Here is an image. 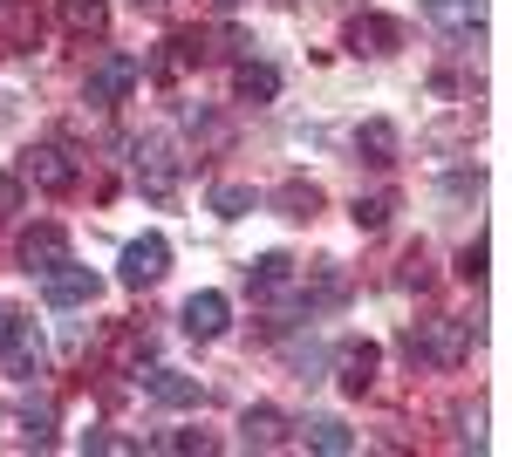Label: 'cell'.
<instances>
[{
    "label": "cell",
    "instance_id": "6da1fadb",
    "mask_svg": "<svg viewBox=\"0 0 512 457\" xmlns=\"http://www.w3.org/2000/svg\"><path fill=\"white\" fill-rule=\"evenodd\" d=\"M144 82V62L137 55H103L89 76H82V103H96V110H110V103H123L130 89Z\"/></svg>",
    "mask_w": 512,
    "mask_h": 457
},
{
    "label": "cell",
    "instance_id": "7a4b0ae2",
    "mask_svg": "<svg viewBox=\"0 0 512 457\" xmlns=\"http://www.w3.org/2000/svg\"><path fill=\"white\" fill-rule=\"evenodd\" d=\"M41 328L28 321V314H7V328H0V362H7V376H21V382H35L41 376Z\"/></svg>",
    "mask_w": 512,
    "mask_h": 457
},
{
    "label": "cell",
    "instance_id": "3957f363",
    "mask_svg": "<svg viewBox=\"0 0 512 457\" xmlns=\"http://www.w3.org/2000/svg\"><path fill=\"white\" fill-rule=\"evenodd\" d=\"M164 273H171V246H164V232H144V239L123 246V267H117L123 287H158Z\"/></svg>",
    "mask_w": 512,
    "mask_h": 457
},
{
    "label": "cell",
    "instance_id": "277c9868",
    "mask_svg": "<svg viewBox=\"0 0 512 457\" xmlns=\"http://www.w3.org/2000/svg\"><path fill=\"white\" fill-rule=\"evenodd\" d=\"M96 294H103V280L89 267H69V260H62L55 273H41V301L48 307H89Z\"/></svg>",
    "mask_w": 512,
    "mask_h": 457
},
{
    "label": "cell",
    "instance_id": "5b68a950",
    "mask_svg": "<svg viewBox=\"0 0 512 457\" xmlns=\"http://www.w3.org/2000/svg\"><path fill=\"white\" fill-rule=\"evenodd\" d=\"M178 321H185V335H192V342H219V335H226V321H233V301H226V294H192Z\"/></svg>",
    "mask_w": 512,
    "mask_h": 457
},
{
    "label": "cell",
    "instance_id": "8992f818",
    "mask_svg": "<svg viewBox=\"0 0 512 457\" xmlns=\"http://www.w3.org/2000/svg\"><path fill=\"white\" fill-rule=\"evenodd\" d=\"M69 260V232L62 226H28L21 232V267L28 273H55Z\"/></svg>",
    "mask_w": 512,
    "mask_h": 457
},
{
    "label": "cell",
    "instance_id": "52a82bcc",
    "mask_svg": "<svg viewBox=\"0 0 512 457\" xmlns=\"http://www.w3.org/2000/svg\"><path fill=\"white\" fill-rule=\"evenodd\" d=\"M376 369H383V348L376 342H342V355H335V382H342L349 396H362V389L376 382Z\"/></svg>",
    "mask_w": 512,
    "mask_h": 457
},
{
    "label": "cell",
    "instance_id": "ba28073f",
    "mask_svg": "<svg viewBox=\"0 0 512 457\" xmlns=\"http://www.w3.org/2000/svg\"><path fill=\"white\" fill-rule=\"evenodd\" d=\"M21 178H35L41 191H69V185H76V164H69V151L41 144V151H28V157H21Z\"/></svg>",
    "mask_w": 512,
    "mask_h": 457
},
{
    "label": "cell",
    "instance_id": "9c48e42d",
    "mask_svg": "<svg viewBox=\"0 0 512 457\" xmlns=\"http://www.w3.org/2000/svg\"><path fill=\"white\" fill-rule=\"evenodd\" d=\"M144 389H151V403H164V410H198V403H205L198 376H178V369H151Z\"/></svg>",
    "mask_w": 512,
    "mask_h": 457
},
{
    "label": "cell",
    "instance_id": "30bf717a",
    "mask_svg": "<svg viewBox=\"0 0 512 457\" xmlns=\"http://www.w3.org/2000/svg\"><path fill=\"white\" fill-rule=\"evenodd\" d=\"M396 41H403V28H396L390 14H362V21H349V48L355 55H390Z\"/></svg>",
    "mask_w": 512,
    "mask_h": 457
},
{
    "label": "cell",
    "instance_id": "8fae6325",
    "mask_svg": "<svg viewBox=\"0 0 512 457\" xmlns=\"http://www.w3.org/2000/svg\"><path fill=\"white\" fill-rule=\"evenodd\" d=\"M137 178L151 185V198H164V191L178 185V157H171V144H158V137L137 144Z\"/></svg>",
    "mask_w": 512,
    "mask_h": 457
},
{
    "label": "cell",
    "instance_id": "7c38bea8",
    "mask_svg": "<svg viewBox=\"0 0 512 457\" xmlns=\"http://www.w3.org/2000/svg\"><path fill=\"white\" fill-rule=\"evenodd\" d=\"M301 444L321 451V457H349L355 451V430L342 417H315V423H301Z\"/></svg>",
    "mask_w": 512,
    "mask_h": 457
},
{
    "label": "cell",
    "instance_id": "4fadbf2b",
    "mask_svg": "<svg viewBox=\"0 0 512 457\" xmlns=\"http://www.w3.org/2000/svg\"><path fill=\"white\" fill-rule=\"evenodd\" d=\"M233 89H239V103H274L280 96V69L274 62H239Z\"/></svg>",
    "mask_w": 512,
    "mask_h": 457
},
{
    "label": "cell",
    "instance_id": "5bb4252c",
    "mask_svg": "<svg viewBox=\"0 0 512 457\" xmlns=\"http://www.w3.org/2000/svg\"><path fill=\"white\" fill-rule=\"evenodd\" d=\"M62 28L82 35V41H96L110 28V0H62Z\"/></svg>",
    "mask_w": 512,
    "mask_h": 457
},
{
    "label": "cell",
    "instance_id": "9a60e30c",
    "mask_svg": "<svg viewBox=\"0 0 512 457\" xmlns=\"http://www.w3.org/2000/svg\"><path fill=\"white\" fill-rule=\"evenodd\" d=\"M424 14H431L437 28H451V35H478L485 0H424Z\"/></svg>",
    "mask_w": 512,
    "mask_h": 457
},
{
    "label": "cell",
    "instance_id": "2e32d148",
    "mask_svg": "<svg viewBox=\"0 0 512 457\" xmlns=\"http://www.w3.org/2000/svg\"><path fill=\"white\" fill-rule=\"evenodd\" d=\"M239 437H246V444H253V451H274L280 437H287V417H280V410H267V403H260V410H246V417H239Z\"/></svg>",
    "mask_w": 512,
    "mask_h": 457
},
{
    "label": "cell",
    "instance_id": "e0dca14e",
    "mask_svg": "<svg viewBox=\"0 0 512 457\" xmlns=\"http://www.w3.org/2000/svg\"><path fill=\"white\" fill-rule=\"evenodd\" d=\"M355 151L369 157V164H396V123H383V116L362 123V130H355Z\"/></svg>",
    "mask_w": 512,
    "mask_h": 457
},
{
    "label": "cell",
    "instance_id": "ac0fdd59",
    "mask_svg": "<svg viewBox=\"0 0 512 457\" xmlns=\"http://www.w3.org/2000/svg\"><path fill=\"white\" fill-rule=\"evenodd\" d=\"M185 62H198V35H171V41H164V55L151 62V76H158V82H171L178 69H185Z\"/></svg>",
    "mask_w": 512,
    "mask_h": 457
},
{
    "label": "cell",
    "instance_id": "d6986e66",
    "mask_svg": "<svg viewBox=\"0 0 512 457\" xmlns=\"http://www.w3.org/2000/svg\"><path fill=\"white\" fill-rule=\"evenodd\" d=\"M21 430H28L35 451H48V444H55V403H28V410H21Z\"/></svg>",
    "mask_w": 512,
    "mask_h": 457
},
{
    "label": "cell",
    "instance_id": "ffe728a7",
    "mask_svg": "<svg viewBox=\"0 0 512 457\" xmlns=\"http://www.w3.org/2000/svg\"><path fill=\"white\" fill-rule=\"evenodd\" d=\"M253 287H260V294H274V287H287V273H294V260H287V253H267V260H253Z\"/></svg>",
    "mask_w": 512,
    "mask_h": 457
},
{
    "label": "cell",
    "instance_id": "44dd1931",
    "mask_svg": "<svg viewBox=\"0 0 512 457\" xmlns=\"http://www.w3.org/2000/svg\"><path fill=\"white\" fill-rule=\"evenodd\" d=\"M390 212H396L390 191H376V198H355V226H362V232H383V226H390Z\"/></svg>",
    "mask_w": 512,
    "mask_h": 457
},
{
    "label": "cell",
    "instance_id": "7402d4cb",
    "mask_svg": "<svg viewBox=\"0 0 512 457\" xmlns=\"http://www.w3.org/2000/svg\"><path fill=\"white\" fill-rule=\"evenodd\" d=\"M212 212H219V219H246V212H253V191L246 185H219L212 191Z\"/></svg>",
    "mask_w": 512,
    "mask_h": 457
},
{
    "label": "cell",
    "instance_id": "603a6c76",
    "mask_svg": "<svg viewBox=\"0 0 512 457\" xmlns=\"http://www.w3.org/2000/svg\"><path fill=\"white\" fill-rule=\"evenodd\" d=\"M0 28L14 41H28L35 35V7H28V0H0Z\"/></svg>",
    "mask_w": 512,
    "mask_h": 457
},
{
    "label": "cell",
    "instance_id": "cb8c5ba5",
    "mask_svg": "<svg viewBox=\"0 0 512 457\" xmlns=\"http://www.w3.org/2000/svg\"><path fill=\"white\" fill-rule=\"evenodd\" d=\"M280 205H287V219H308V212L321 205V191L315 185H287V191H280Z\"/></svg>",
    "mask_w": 512,
    "mask_h": 457
},
{
    "label": "cell",
    "instance_id": "d4e9b609",
    "mask_svg": "<svg viewBox=\"0 0 512 457\" xmlns=\"http://www.w3.org/2000/svg\"><path fill=\"white\" fill-rule=\"evenodd\" d=\"M458 273H465V280H485V239H472V246L458 253Z\"/></svg>",
    "mask_w": 512,
    "mask_h": 457
},
{
    "label": "cell",
    "instance_id": "484cf974",
    "mask_svg": "<svg viewBox=\"0 0 512 457\" xmlns=\"http://www.w3.org/2000/svg\"><path fill=\"white\" fill-rule=\"evenodd\" d=\"M89 451H137V444L117 437V430H89Z\"/></svg>",
    "mask_w": 512,
    "mask_h": 457
},
{
    "label": "cell",
    "instance_id": "4316f807",
    "mask_svg": "<svg viewBox=\"0 0 512 457\" xmlns=\"http://www.w3.org/2000/svg\"><path fill=\"white\" fill-rule=\"evenodd\" d=\"M14 205H21V178H7V171H0V212H14Z\"/></svg>",
    "mask_w": 512,
    "mask_h": 457
},
{
    "label": "cell",
    "instance_id": "83f0119b",
    "mask_svg": "<svg viewBox=\"0 0 512 457\" xmlns=\"http://www.w3.org/2000/svg\"><path fill=\"white\" fill-rule=\"evenodd\" d=\"M0 328H7V307H0Z\"/></svg>",
    "mask_w": 512,
    "mask_h": 457
},
{
    "label": "cell",
    "instance_id": "f1b7e54d",
    "mask_svg": "<svg viewBox=\"0 0 512 457\" xmlns=\"http://www.w3.org/2000/svg\"><path fill=\"white\" fill-rule=\"evenodd\" d=\"M219 7H239V0H219Z\"/></svg>",
    "mask_w": 512,
    "mask_h": 457
}]
</instances>
